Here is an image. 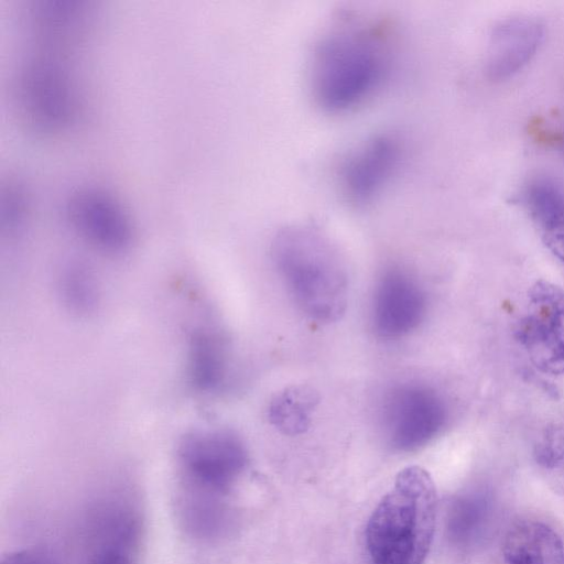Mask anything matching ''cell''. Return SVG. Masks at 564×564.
I'll use <instances>...</instances> for the list:
<instances>
[{
  "label": "cell",
  "mask_w": 564,
  "mask_h": 564,
  "mask_svg": "<svg viewBox=\"0 0 564 564\" xmlns=\"http://www.w3.org/2000/svg\"><path fill=\"white\" fill-rule=\"evenodd\" d=\"M516 338L542 373L564 375V289L536 281L529 290Z\"/></svg>",
  "instance_id": "6"
},
{
  "label": "cell",
  "mask_w": 564,
  "mask_h": 564,
  "mask_svg": "<svg viewBox=\"0 0 564 564\" xmlns=\"http://www.w3.org/2000/svg\"><path fill=\"white\" fill-rule=\"evenodd\" d=\"M188 375L195 389L212 392L226 376V352L221 340L209 332L196 333L189 346Z\"/></svg>",
  "instance_id": "14"
},
{
  "label": "cell",
  "mask_w": 564,
  "mask_h": 564,
  "mask_svg": "<svg viewBox=\"0 0 564 564\" xmlns=\"http://www.w3.org/2000/svg\"><path fill=\"white\" fill-rule=\"evenodd\" d=\"M383 69V47L376 33L360 28L333 32L314 55V96L326 110L350 109L373 91Z\"/></svg>",
  "instance_id": "3"
},
{
  "label": "cell",
  "mask_w": 564,
  "mask_h": 564,
  "mask_svg": "<svg viewBox=\"0 0 564 564\" xmlns=\"http://www.w3.org/2000/svg\"><path fill=\"white\" fill-rule=\"evenodd\" d=\"M489 516L490 502L482 492H470L458 497L449 510L451 538L464 545L475 542L482 535Z\"/></svg>",
  "instance_id": "15"
},
{
  "label": "cell",
  "mask_w": 564,
  "mask_h": 564,
  "mask_svg": "<svg viewBox=\"0 0 564 564\" xmlns=\"http://www.w3.org/2000/svg\"><path fill=\"white\" fill-rule=\"evenodd\" d=\"M446 409L440 395L422 386H404L392 392L384 410L389 440L400 451H413L430 442L444 426Z\"/></svg>",
  "instance_id": "8"
},
{
  "label": "cell",
  "mask_w": 564,
  "mask_h": 564,
  "mask_svg": "<svg viewBox=\"0 0 564 564\" xmlns=\"http://www.w3.org/2000/svg\"><path fill=\"white\" fill-rule=\"evenodd\" d=\"M533 457L541 467L564 476V423L551 424L542 431Z\"/></svg>",
  "instance_id": "19"
},
{
  "label": "cell",
  "mask_w": 564,
  "mask_h": 564,
  "mask_svg": "<svg viewBox=\"0 0 564 564\" xmlns=\"http://www.w3.org/2000/svg\"><path fill=\"white\" fill-rule=\"evenodd\" d=\"M130 523H119L96 547L90 564H135Z\"/></svg>",
  "instance_id": "18"
},
{
  "label": "cell",
  "mask_w": 564,
  "mask_h": 564,
  "mask_svg": "<svg viewBox=\"0 0 564 564\" xmlns=\"http://www.w3.org/2000/svg\"><path fill=\"white\" fill-rule=\"evenodd\" d=\"M437 494L427 470L408 466L372 511L366 544L372 564H424L436 527Z\"/></svg>",
  "instance_id": "1"
},
{
  "label": "cell",
  "mask_w": 564,
  "mask_h": 564,
  "mask_svg": "<svg viewBox=\"0 0 564 564\" xmlns=\"http://www.w3.org/2000/svg\"><path fill=\"white\" fill-rule=\"evenodd\" d=\"M15 98L26 124L39 132H55L69 124L76 111L72 78L55 58L39 56L18 73Z\"/></svg>",
  "instance_id": "4"
},
{
  "label": "cell",
  "mask_w": 564,
  "mask_h": 564,
  "mask_svg": "<svg viewBox=\"0 0 564 564\" xmlns=\"http://www.w3.org/2000/svg\"><path fill=\"white\" fill-rule=\"evenodd\" d=\"M398 142L377 135L362 143L343 164L340 184L348 202L366 205L375 199L398 165Z\"/></svg>",
  "instance_id": "9"
},
{
  "label": "cell",
  "mask_w": 564,
  "mask_h": 564,
  "mask_svg": "<svg viewBox=\"0 0 564 564\" xmlns=\"http://www.w3.org/2000/svg\"><path fill=\"white\" fill-rule=\"evenodd\" d=\"M500 564H564V545L547 524L522 520L507 532Z\"/></svg>",
  "instance_id": "12"
},
{
  "label": "cell",
  "mask_w": 564,
  "mask_h": 564,
  "mask_svg": "<svg viewBox=\"0 0 564 564\" xmlns=\"http://www.w3.org/2000/svg\"><path fill=\"white\" fill-rule=\"evenodd\" d=\"M66 214L79 236L105 253L121 254L132 246L134 228L129 213L102 188L87 186L73 192Z\"/></svg>",
  "instance_id": "7"
},
{
  "label": "cell",
  "mask_w": 564,
  "mask_h": 564,
  "mask_svg": "<svg viewBox=\"0 0 564 564\" xmlns=\"http://www.w3.org/2000/svg\"><path fill=\"white\" fill-rule=\"evenodd\" d=\"M61 291L65 303L74 311L88 312L97 303V285L87 268L68 265L62 274Z\"/></svg>",
  "instance_id": "17"
},
{
  "label": "cell",
  "mask_w": 564,
  "mask_h": 564,
  "mask_svg": "<svg viewBox=\"0 0 564 564\" xmlns=\"http://www.w3.org/2000/svg\"><path fill=\"white\" fill-rule=\"evenodd\" d=\"M542 239L547 250L564 264V221L542 230Z\"/></svg>",
  "instance_id": "21"
},
{
  "label": "cell",
  "mask_w": 564,
  "mask_h": 564,
  "mask_svg": "<svg viewBox=\"0 0 564 564\" xmlns=\"http://www.w3.org/2000/svg\"><path fill=\"white\" fill-rule=\"evenodd\" d=\"M522 202L542 230L564 221V185L553 178L531 181L523 189Z\"/></svg>",
  "instance_id": "16"
},
{
  "label": "cell",
  "mask_w": 564,
  "mask_h": 564,
  "mask_svg": "<svg viewBox=\"0 0 564 564\" xmlns=\"http://www.w3.org/2000/svg\"><path fill=\"white\" fill-rule=\"evenodd\" d=\"M544 36L534 18L512 17L492 29L486 54V72L492 80H505L521 70L534 56Z\"/></svg>",
  "instance_id": "11"
},
{
  "label": "cell",
  "mask_w": 564,
  "mask_h": 564,
  "mask_svg": "<svg viewBox=\"0 0 564 564\" xmlns=\"http://www.w3.org/2000/svg\"><path fill=\"white\" fill-rule=\"evenodd\" d=\"M425 297L419 284L399 269L380 279L373 300L372 321L376 332L394 338L413 330L423 318Z\"/></svg>",
  "instance_id": "10"
},
{
  "label": "cell",
  "mask_w": 564,
  "mask_h": 564,
  "mask_svg": "<svg viewBox=\"0 0 564 564\" xmlns=\"http://www.w3.org/2000/svg\"><path fill=\"white\" fill-rule=\"evenodd\" d=\"M319 402L318 393L304 384L291 386L276 393L270 402L268 416L271 424L290 436L305 433L312 414Z\"/></svg>",
  "instance_id": "13"
},
{
  "label": "cell",
  "mask_w": 564,
  "mask_h": 564,
  "mask_svg": "<svg viewBox=\"0 0 564 564\" xmlns=\"http://www.w3.org/2000/svg\"><path fill=\"white\" fill-rule=\"evenodd\" d=\"M272 257L296 305L318 323L340 318L347 307L348 276L344 262L319 231L290 226L276 234Z\"/></svg>",
  "instance_id": "2"
},
{
  "label": "cell",
  "mask_w": 564,
  "mask_h": 564,
  "mask_svg": "<svg viewBox=\"0 0 564 564\" xmlns=\"http://www.w3.org/2000/svg\"><path fill=\"white\" fill-rule=\"evenodd\" d=\"M1 564H59L54 557L42 550L25 549L3 556Z\"/></svg>",
  "instance_id": "20"
},
{
  "label": "cell",
  "mask_w": 564,
  "mask_h": 564,
  "mask_svg": "<svg viewBox=\"0 0 564 564\" xmlns=\"http://www.w3.org/2000/svg\"><path fill=\"white\" fill-rule=\"evenodd\" d=\"M178 463L195 494L221 496L245 470L247 451L241 440L229 431H197L181 442Z\"/></svg>",
  "instance_id": "5"
}]
</instances>
